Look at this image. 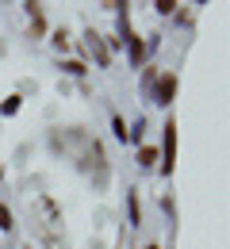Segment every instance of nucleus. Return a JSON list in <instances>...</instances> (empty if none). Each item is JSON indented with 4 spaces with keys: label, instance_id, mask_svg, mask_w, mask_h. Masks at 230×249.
Wrapping results in <instances>:
<instances>
[{
    "label": "nucleus",
    "instance_id": "obj_1",
    "mask_svg": "<svg viewBox=\"0 0 230 249\" xmlns=\"http://www.w3.org/2000/svg\"><path fill=\"white\" fill-rule=\"evenodd\" d=\"M173 154H177V123L165 126V173L173 169Z\"/></svg>",
    "mask_w": 230,
    "mask_h": 249
},
{
    "label": "nucleus",
    "instance_id": "obj_6",
    "mask_svg": "<svg viewBox=\"0 0 230 249\" xmlns=\"http://www.w3.org/2000/svg\"><path fill=\"white\" fill-rule=\"evenodd\" d=\"M173 8H177V0H158V12H165V16H169Z\"/></svg>",
    "mask_w": 230,
    "mask_h": 249
},
{
    "label": "nucleus",
    "instance_id": "obj_2",
    "mask_svg": "<svg viewBox=\"0 0 230 249\" xmlns=\"http://www.w3.org/2000/svg\"><path fill=\"white\" fill-rule=\"evenodd\" d=\"M173 92H177V77H161L158 81V104H169Z\"/></svg>",
    "mask_w": 230,
    "mask_h": 249
},
{
    "label": "nucleus",
    "instance_id": "obj_5",
    "mask_svg": "<svg viewBox=\"0 0 230 249\" xmlns=\"http://www.w3.org/2000/svg\"><path fill=\"white\" fill-rule=\"evenodd\" d=\"M0 230H12V211L8 207H0Z\"/></svg>",
    "mask_w": 230,
    "mask_h": 249
},
{
    "label": "nucleus",
    "instance_id": "obj_7",
    "mask_svg": "<svg viewBox=\"0 0 230 249\" xmlns=\"http://www.w3.org/2000/svg\"><path fill=\"white\" fill-rule=\"evenodd\" d=\"M150 249H158V246H150Z\"/></svg>",
    "mask_w": 230,
    "mask_h": 249
},
{
    "label": "nucleus",
    "instance_id": "obj_8",
    "mask_svg": "<svg viewBox=\"0 0 230 249\" xmlns=\"http://www.w3.org/2000/svg\"><path fill=\"white\" fill-rule=\"evenodd\" d=\"M203 4H207V0H203Z\"/></svg>",
    "mask_w": 230,
    "mask_h": 249
},
{
    "label": "nucleus",
    "instance_id": "obj_4",
    "mask_svg": "<svg viewBox=\"0 0 230 249\" xmlns=\"http://www.w3.org/2000/svg\"><path fill=\"white\" fill-rule=\"evenodd\" d=\"M154 161H158V150H154V146H142V150H138V165H154Z\"/></svg>",
    "mask_w": 230,
    "mask_h": 249
},
{
    "label": "nucleus",
    "instance_id": "obj_3",
    "mask_svg": "<svg viewBox=\"0 0 230 249\" xmlns=\"http://www.w3.org/2000/svg\"><path fill=\"white\" fill-rule=\"evenodd\" d=\"M88 50L96 54V62H100V65H107V62H111V54H107V46L100 42V35H88Z\"/></svg>",
    "mask_w": 230,
    "mask_h": 249
}]
</instances>
